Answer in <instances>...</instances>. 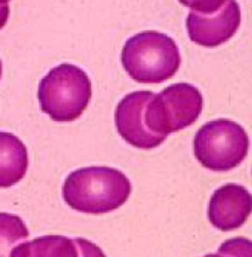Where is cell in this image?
Segmentation results:
<instances>
[{
    "label": "cell",
    "mask_w": 252,
    "mask_h": 257,
    "mask_svg": "<svg viewBox=\"0 0 252 257\" xmlns=\"http://www.w3.org/2000/svg\"><path fill=\"white\" fill-rule=\"evenodd\" d=\"M2 257H10L11 251L20 241H26L28 230L19 216L3 212L2 216Z\"/></svg>",
    "instance_id": "11"
},
{
    "label": "cell",
    "mask_w": 252,
    "mask_h": 257,
    "mask_svg": "<svg viewBox=\"0 0 252 257\" xmlns=\"http://www.w3.org/2000/svg\"><path fill=\"white\" fill-rule=\"evenodd\" d=\"M204 257H224V256H221V255H215V253H209V255L204 256Z\"/></svg>",
    "instance_id": "14"
},
{
    "label": "cell",
    "mask_w": 252,
    "mask_h": 257,
    "mask_svg": "<svg viewBox=\"0 0 252 257\" xmlns=\"http://www.w3.org/2000/svg\"><path fill=\"white\" fill-rule=\"evenodd\" d=\"M201 110L203 96L198 87L188 83L172 84L149 102L148 126L157 135L168 137L194 124Z\"/></svg>",
    "instance_id": "5"
},
{
    "label": "cell",
    "mask_w": 252,
    "mask_h": 257,
    "mask_svg": "<svg viewBox=\"0 0 252 257\" xmlns=\"http://www.w3.org/2000/svg\"><path fill=\"white\" fill-rule=\"evenodd\" d=\"M121 63L137 83L159 84L172 78L181 64V54L171 37L155 31L141 32L125 43Z\"/></svg>",
    "instance_id": "2"
},
{
    "label": "cell",
    "mask_w": 252,
    "mask_h": 257,
    "mask_svg": "<svg viewBox=\"0 0 252 257\" xmlns=\"http://www.w3.org/2000/svg\"><path fill=\"white\" fill-rule=\"evenodd\" d=\"M250 140L245 128L229 119H216L205 124L194 137V156L204 168L229 171L242 163Z\"/></svg>",
    "instance_id": "4"
},
{
    "label": "cell",
    "mask_w": 252,
    "mask_h": 257,
    "mask_svg": "<svg viewBox=\"0 0 252 257\" xmlns=\"http://www.w3.org/2000/svg\"><path fill=\"white\" fill-rule=\"evenodd\" d=\"M74 243L79 250V257H107L101 247L84 238H75Z\"/></svg>",
    "instance_id": "13"
},
{
    "label": "cell",
    "mask_w": 252,
    "mask_h": 257,
    "mask_svg": "<svg viewBox=\"0 0 252 257\" xmlns=\"http://www.w3.org/2000/svg\"><path fill=\"white\" fill-rule=\"evenodd\" d=\"M153 97L152 91L128 93L120 100L114 115L119 135L141 150H153L166 140V137L154 134L148 126L147 108Z\"/></svg>",
    "instance_id": "7"
},
{
    "label": "cell",
    "mask_w": 252,
    "mask_h": 257,
    "mask_svg": "<svg viewBox=\"0 0 252 257\" xmlns=\"http://www.w3.org/2000/svg\"><path fill=\"white\" fill-rule=\"evenodd\" d=\"M218 255L224 257H252V241L242 236L228 239L218 247Z\"/></svg>",
    "instance_id": "12"
},
{
    "label": "cell",
    "mask_w": 252,
    "mask_h": 257,
    "mask_svg": "<svg viewBox=\"0 0 252 257\" xmlns=\"http://www.w3.org/2000/svg\"><path fill=\"white\" fill-rule=\"evenodd\" d=\"M252 212V195L244 186L228 183L213 192L207 216L215 228L222 232L238 229Z\"/></svg>",
    "instance_id": "8"
},
{
    "label": "cell",
    "mask_w": 252,
    "mask_h": 257,
    "mask_svg": "<svg viewBox=\"0 0 252 257\" xmlns=\"http://www.w3.org/2000/svg\"><path fill=\"white\" fill-rule=\"evenodd\" d=\"M131 183L124 172L108 166H89L73 171L63 183V199L85 214H107L124 205Z\"/></svg>",
    "instance_id": "1"
},
{
    "label": "cell",
    "mask_w": 252,
    "mask_h": 257,
    "mask_svg": "<svg viewBox=\"0 0 252 257\" xmlns=\"http://www.w3.org/2000/svg\"><path fill=\"white\" fill-rule=\"evenodd\" d=\"M10 257H79V250L74 239L45 235L19 244L11 251Z\"/></svg>",
    "instance_id": "10"
},
{
    "label": "cell",
    "mask_w": 252,
    "mask_h": 257,
    "mask_svg": "<svg viewBox=\"0 0 252 257\" xmlns=\"http://www.w3.org/2000/svg\"><path fill=\"white\" fill-rule=\"evenodd\" d=\"M38 98L43 112L55 121H74L89 106L91 81L79 67L61 63L42 79Z\"/></svg>",
    "instance_id": "3"
},
{
    "label": "cell",
    "mask_w": 252,
    "mask_h": 257,
    "mask_svg": "<svg viewBox=\"0 0 252 257\" xmlns=\"http://www.w3.org/2000/svg\"><path fill=\"white\" fill-rule=\"evenodd\" d=\"M0 185L3 188L16 185L23 179L28 168L27 148L13 134L3 131L0 136Z\"/></svg>",
    "instance_id": "9"
},
{
    "label": "cell",
    "mask_w": 252,
    "mask_h": 257,
    "mask_svg": "<svg viewBox=\"0 0 252 257\" xmlns=\"http://www.w3.org/2000/svg\"><path fill=\"white\" fill-rule=\"evenodd\" d=\"M190 8L187 17L189 39L198 45L215 48L230 39L241 22L240 7L234 0L182 2Z\"/></svg>",
    "instance_id": "6"
}]
</instances>
